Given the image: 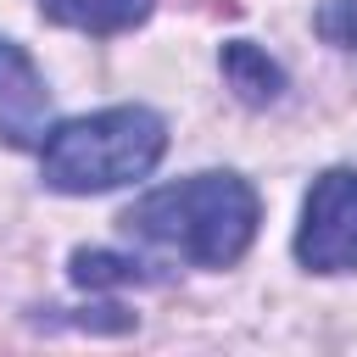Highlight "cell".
Masks as SVG:
<instances>
[{
	"mask_svg": "<svg viewBox=\"0 0 357 357\" xmlns=\"http://www.w3.org/2000/svg\"><path fill=\"white\" fill-rule=\"evenodd\" d=\"M257 218H262L257 190L229 167H206L139 195L123 212V229L134 240L178 251L195 268H234L257 240Z\"/></svg>",
	"mask_w": 357,
	"mask_h": 357,
	"instance_id": "cell-1",
	"label": "cell"
},
{
	"mask_svg": "<svg viewBox=\"0 0 357 357\" xmlns=\"http://www.w3.org/2000/svg\"><path fill=\"white\" fill-rule=\"evenodd\" d=\"M167 151V123L151 106H106L95 117L56 123L39 145V173L61 195H100L145 178Z\"/></svg>",
	"mask_w": 357,
	"mask_h": 357,
	"instance_id": "cell-2",
	"label": "cell"
},
{
	"mask_svg": "<svg viewBox=\"0 0 357 357\" xmlns=\"http://www.w3.org/2000/svg\"><path fill=\"white\" fill-rule=\"evenodd\" d=\"M296 262L307 273H357V167L312 178L296 229Z\"/></svg>",
	"mask_w": 357,
	"mask_h": 357,
	"instance_id": "cell-3",
	"label": "cell"
},
{
	"mask_svg": "<svg viewBox=\"0 0 357 357\" xmlns=\"http://www.w3.org/2000/svg\"><path fill=\"white\" fill-rule=\"evenodd\" d=\"M50 134V89L17 39H0V139L11 151H39Z\"/></svg>",
	"mask_w": 357,
	"mask_h": 357,
	"instance_id": "cell-4",
	"label": "cell"
},
{
	"mask_svg": "<svg viewBox=\"0 0 357 357\" xmlns=\"http://www.w3.org/2000/svg\"><path fill=\"white\" fill-rule=\"evenodd\" d=\"M218 67H223L229 89H234L245 106H268V100L284 95V67H279L262 45H251V39H229L223 56H218Z\"/></svg>",
	"mask_w": 357,
	"mask_h": 357,
	"instance_id": "cell-5",
	"label": "cell"
},
{
	"mask_svg": "<svg viewBox=\"0 0 357 357\" xmlns=\"http://www.w3.org/2000/svg\"><path fill=\"white\" fill-rule=\"evenodd\" d=\"M39 11L61 28H78V33H128L151 17V0H39Z\"/></svg>",
	"mask_w": 357,
	"mask_h": 357,
	"instance_id": "cell-6",
	"label": "cell"
},
{
	"mask_svg": "<svg viewBox=\"0 0 357 357\" xmlns=\"http://www.w3.org/2000/svg\"><path fill=\"white\" fill-rule=\"evenodd\" d=\"M73 279L78 284H139L151 273H145V262H128L112 251H73Z\"/></svg>",
	"mask_w": 357,
	"mask_h": 357,
	"instance_id": "cell-7",
	"label": "cell"
},
{
	"mask_svg": "<svg viewBox=\"0 0 357 357\" xmlns=\"http://www.w3.org/2000/svg\"><path fill=\"white\" fill-rule=\"evenodd\" d=\"M312 28L335 50H357V0H324L312 11Z\"/></svg>",
	"mask_w": 357,
	"mask_h": 357,
	"instance_id": "cell-8",
	"label": "cell"
},
{
	"mask_svg": "<svg viewBox=\"0 0 357 357\" xmlns=\"http://www.w3.org/2000/svg\"><path fill=\"white\" fill-rule=\"evenodd\" d=\"M184 6H195V11H223V17L240 11V0H184Z\"/></svg>",
	"mask_w": 357,
	"mask_h": 357,
	"instance_id": "cell-9",
	"label": "cell"
}]
</instances>
